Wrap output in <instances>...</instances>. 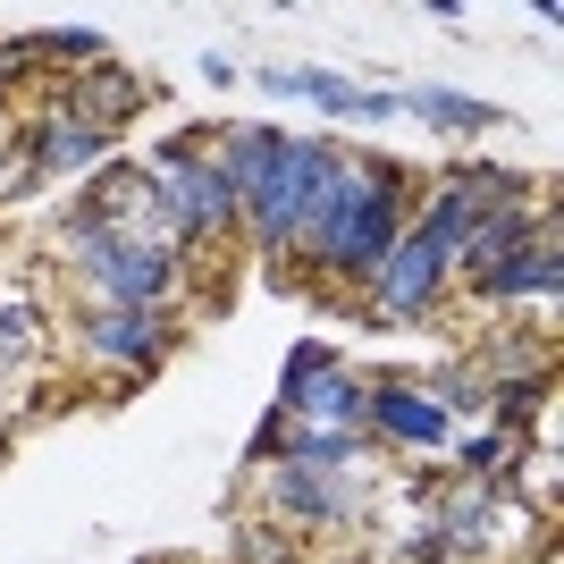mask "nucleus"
I'll list each match as a JSON object with an SVG mask.
<instances>
[{"label": "nucleus", "instance_id": "1", "mask_svg": "<svg viewBox=\"0 0 564 564\" xmlns=\"http://www.w3.org/2000/svg\"><path fill=\"white\" fill-rule=\"evenodd\" d=\"M68 261L85 279V304H169L177 279H186V261L169 245L110 228V219H85V212H68Z\"/></svg>", "mask_w": 564, "mask_h": 564}, {"label": "nucleus", "instance_id": "2", "mask_svg": "<svg viewBox=\"0 0 564 564\" xmlns=\"http://www.w3.org/2000/svg\"><path fill=\"white\" fill-rule=\"evenodd\" d=\"M143 177H152V212H161L169 253L228 245V236H236V203H228V186H219L212 152H203L194 135H177L169 152H152V161H143Z\"/></svg>", "mask_w": 564, "mask_h": 564}, {"label": "nucleus", "instance_id": "3", "mask_svg": "<svg viewBox=\"0 0 564 564\" xmlns=\"http://www.w3.org/2000/svg\"><path fill=\"white\" fill-rule=\"evenodd\" d=\"M329 152H337L329 135H286L279 169H270V186L236 212V236H245L261 261H286V253H295V228H304V212H312V186H321Z\"/></svg>", "mask_w": 564, "mask_h": 564}, {"label": "nucleus", "instance_id": "4", "mask_svg": "<svg viewBox=\"0 0 564 564\" xmlns=\"http://www.w3.org/2000/svg\"><path fill=\"white\" fill-rule=\"evenodd\" d=\"M362 404H371V379L354 371L346 354L329 346H295L286 354V379H279V413L304 430H362Z\"/></svg>", "mask_w": 564, "mask_h": 564}, {"label": "nucleus", "instance_id": "5", "mask_svg": "<svg viewBox=\"0 0 564 564\" xmlns=\"http://www.w3.org/2000/svg\"><path fill=\"white\" fill-rule=\"evenodd\" d=\"M76 346H85V362H101V371L143 379L177 354V312L169 304H85L76 312Z\"/></svg>", "mask_w": 564, "mask_h": 564}, {"label": "nucleus", "instance_id": "6", "mask_svg": "<svg viewBox=\"0 0 564 564\" xmlns=\"http://www.w3.org/2000/svg\"><path fill=\"white\" fill-rule=\"evenodd\" d=\"M404 228H413V186H404V169H388L371 186V203L329 236V253L312 261V279H371L379 261L404 245Z\"/></svg>", "mask_w": 564, "mask_h": 564}, {"label": "nucleus", "instance_id": "7", "mask_svg": "<svg viewBox=\"0 0 564 564\" xmlns=\"http://www.w3.org/2000/svg\"><path fill=\"white\" fill-rule=\"evenodd\" d=\"M261 514L279 531H337L362 514L346 471H304V464H261Z\"/></svg>", "mask_w": 564, "mask_h": 564}, {"label": "nucleus", "instance_id": "8", "mask_svg": "<svg viewBox=\"0 0 564 564\" xmlns=\"http://www.w3.org/2000/svg\"><path fill=\"white\" fill-rule=\"evenodd\" d=\"M447 286H455V270L430 253V245H413V236H404L397 253L362 279V312H371V321H430V312L447 304Z\"/></svg>", "mask_w": 564, "mask_h": 564}, {"label": "nucleus", "instance_id": "9", "mask_svg": "<svg viewBox=\"0 0 564 564\" xmlns=\"http://www.w3.org/2000/svg\"><path fill=\"white\" fill-rule=\"evenodd\" d=\"M362 438H388L397 455H447L455 422L422 388H404V379H371V404H362Z\"/></svg>", "mask_w": 564, "mask_h": 564}, {"label": "nucleus", "instance_id": "10", "mask_svg": "<svg viewBox=\"0 0 564 564\" xmlns=\"http://www.w3.org/2000/svg\"><path fill=\"white\" fill-rule=\"evenodd\" d=\"M556 286H564V245H556V219H547L514 261L480 270L471 295H480V304H506V312H531V304H556Z\"/></svg>", "mask_w": 564, "mask_h": 564}, {"label": "nucleus", "instance_id": "11", "mask_svg": "<svg viewBox=\"0 0 564 564\" xmlns=\"http://www.w3.org/2000/svg\"><path fill=\"white\" fill-rule=\"evenodd\" d=\"M212 169H219V186H228V203L245 212L261 186H270V169H279V152H286V127H261V118H228L212 143Z\"/></svg>", "mask_w": 564, "mask_h": 564}, {"label": "nucleus", "instance_id": "12", "mask_svg": "<svg viewBox=\"0 0 564 564\" xmlns=\"http://www.w3.org/2000/svg\"><path fill=\"white\" fill-rule=\"evenodd\" d=\"M143 110V76L135 68H118V59H101V68H85L59 94V118H76V127H94V135H118L127 118Z\"/></svg>", "mask_w": 564, "mask_h": 564}, {"label": "nucleus", "instance_id": "13", "mask_svg": "<svg viewBox=\"0 0 564 564\" xmlns=\"http://www.w3.org/2000/svg\"><path fill=\"white\" fill-rule=\"evenodd\" d=\"M101 152H110V135L76 127V118H43V127L25 135V169H34V177H85Z\"/></svg>", "mask_w": 564, "mask_h": 564}, {"label": "nucleus", "instance_id": "14", "mask_svg": "<svg viewBox=\"0 0 564 564\" xmlns=\"http://www.w3.org/2000/svg\"><path fill=\"white\" fill-rule=\"evenodd\" d=\"M540 228H547V219H531V203H497V212H480L471 245L455 253V261H464V279H480V270H497V261H514Z\"/></svg>", "mask_w": 564, "mask_h": 564}, {"label": "nucleus", "instance_id": "15", "mask_svg": "<svg viewBox=\"0 0 564 564\" xmlns=\"http://www.w3.org/2000/svg\"><path fill=\"white\" fill-rule=\"evenodd\" d=\"M404 101V118H422V127H438V135H480V127H497V101H471V94H455V85H413V94H397Z\"/></svg>", "mask_w": 564, "mask_h": 564}, {"label": "nucleus", "instance_id": "16", "mask_svg": "<svg viewBox=\"0 0 564 564\" xmlns=\"http://www.w3.org/2000/svg\"><path fill=\"white\" fill-rule=\"evenodd\" d=\"M362 455H371L362 430H304V422H286V438H279V464H304V471H354Z\"/></svg>", "mask_w": 564, "mask_h": 564}, {"label": "nucleus", "instance_id": "17", "mask_svg": "<svg viewBox=\"0 0 564 564\" xmlns=\"http://www.w3.org/2000/svg\"><path fill=\"white\" fill-rule=\"evenodd\" d=\"M34 354H43V304L9 286V295H0V379L34 371Z\"/></svg>", "mask_w": 564, "mask_h": 564}, {"label": "nucleus", "instance_id": "18", "mask_svg": "<svg viewBox=\"0 0 564 564\" xmlns=\"http://www.w3.org/2000/svg\"><path fill=\"white\" fill-rule=\"evenodd\" d=\"M261 94H304L312 110L354 118V94H362V85H346V76H329V68H261Z\"/></svg>", "mask_w": 564, "mask_h": 564}, {"label": "nucleus", "instance_id": "19", "mask_svg": "<svg viewBox=\"0 0 564 564\" xmlns=\"http://www.w3.org/2000/svg\"><path fill=\"white\" fill-rule=\"evenodd\" d=\"M422 397L438 404V413H489V379H480V362H430L422 371Z\"/></svg>", "mask_w": 564, "mask_h": 564}, {"label": "nucleus", "instance_id": "20", "mask_svg": "<svg viewBox=\"0 0 564 564\" xmlns=\"http://www.w3.org/2000/svg\"><path fill=\"white\" fill-rule=\"evenodd\" d=\"M34 59H68V68H101L110 43H101V25H43V34H25Z\"/></svg>", "mask_w": 564, "mask_h": 564}, {"label": "nucleus", "instance_id": "21", "mask_svg": "<svg viewBox=\"0 0 564 564\" xmlns=\"http://www.w3.org/2000/svg\"><path fill=\"white\" fill-rule=\"evenodd\" d=\"M540 404H547V379H489V430H506V438H522V430L540 422Z\"/></svg>", "mask_w": 564, "mask_h": 564}]
</instances>
